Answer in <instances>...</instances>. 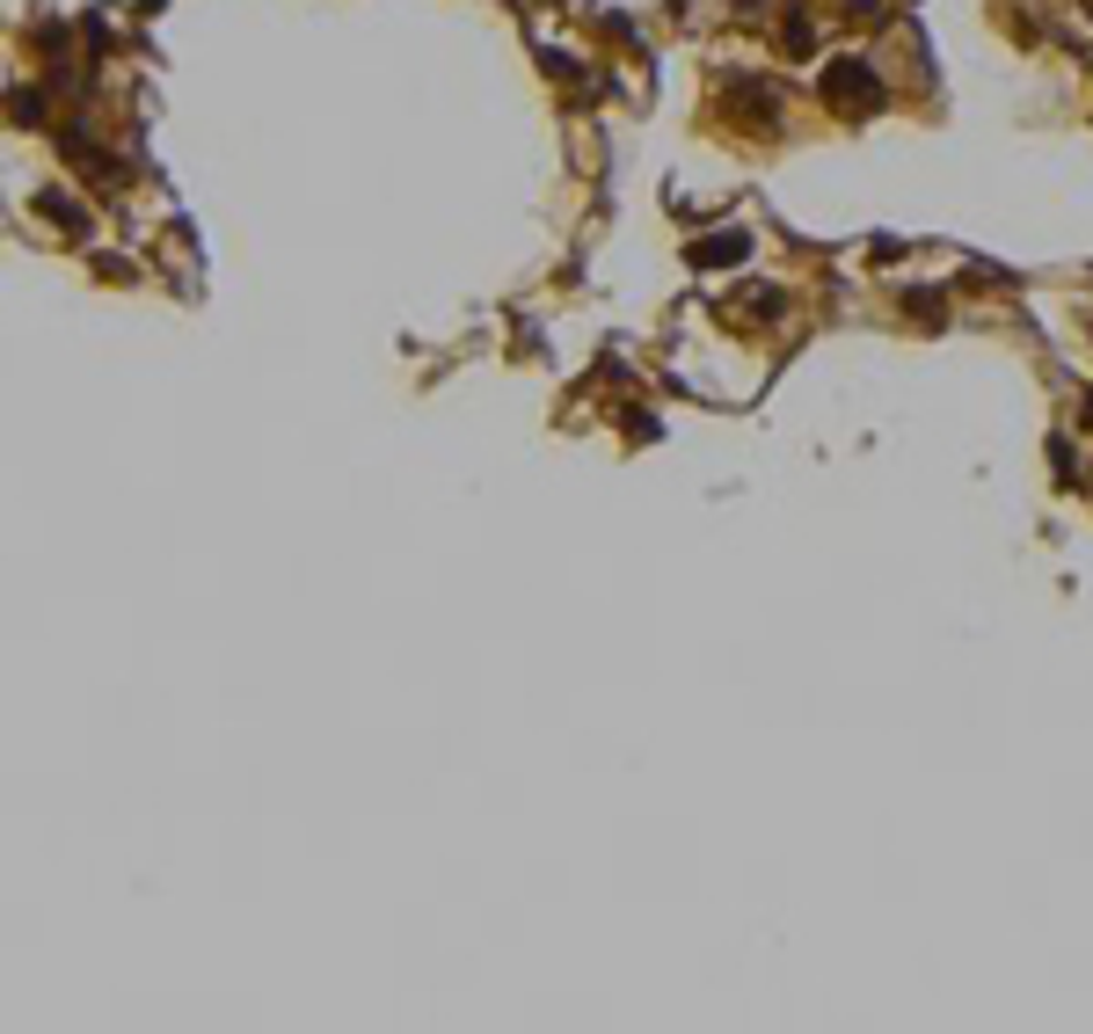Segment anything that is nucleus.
<instances>
[{
    "label": "nucleus",
    "mask_w": 1093,
    "mask_h": 1034,
    "mask_svg": "<svg viewBox=\"0 0 1093 1034\" xmlns=\"http://www.w3.org/2000/svg\"><path fill=\"white\" fill-rule=\"evenodd\" d=\"M824 102L831 110H874V102H882V80L868 73V59H839V66L824 73Z\"/></svg>",
    "instance_id": "nucleus-1"
},
{
    "label": "nucleus",
    "mask_w": 1093,
    "mask_h": 1034,
    "mask_svg": "<svg viewBox=\"0 0 1093 1034\" xmlns=\"http://www.w3.org/2000/svg\"><path fill=\"white\" fill-rule=\"evenodd\" d=\"M693 263H744V234H707L700 248H693Z\"/></svg>",
    "instance_id": "nucleus-2"
},
{
    "label": "nucleus",
    "mask_w": 1093,
    "mask_h": 1034,
    "mask_svg": "<svg viewBox=\"0 0 1093 1034\" xmlns=\"http://www.w3.org/2000/svg\"><path fill=\"white\" fill-rule=\"evenodd\" d=\"M8 110H15V124H45V96H23V88H15Z\"/></svg>",
    "instance_id": "nucleus-3"
}]
</instances>
